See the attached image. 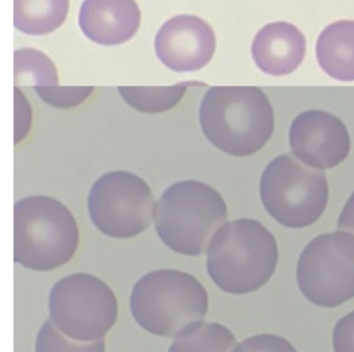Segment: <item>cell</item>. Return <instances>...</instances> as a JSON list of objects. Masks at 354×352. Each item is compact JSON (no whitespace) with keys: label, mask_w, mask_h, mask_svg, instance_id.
<instances>
[{"label":"cell","mask_w":354,"mask_h":352,"mask_svg":"<svg viewBox=\"0 0 354 352\" xmlns=\"http://www.w3.org/2000/svg\"><path fill=\"white\" fill-rule=\"evenodd\" d=\"M205 137L233 157L260 151L274 130V112L268 97L256 86H213L200 107Z\"/></svg>","instance_id":"obj_1"},{"label":"cell","mask_w":354,"mask_h":352,"mask_svg":"<svg viewBox=\"0 0 354 352\" xmlns=\"http://www.w3.org/2000/svg\"><path fill=\"white\" fill-rule=\"evenodd\" d=\"M227 219V206L223 196L209 184L194 179L167 188L154 215L159 238L167 248L185 256L204 254Z\"/></svg>","instance_id":"obj_3"},{"label":"cell","mask_w":354,"mask_h":352,"mask_svg":"<svg viewBox=\"0 0 354 352\" xmlns=\"http://www.w3.org/2000/svg\"><path fill=\"white\" fill-rule=\"evenodd\" d=\"M216 39L212 27L196 16L179 14L165 23L155 39L157 57L169 70L196 72L212 59Z\"/></svg>","instance_id":"obj_11"},{"label":"cell","mask_w":354,"mask_h":352,"mask_svg":"<svg viewBox=\"0 0 354 352\" xmlns=\"http://www.w3.org/2000/svg\"><path fill=\"white\" fill-rule=\"evenodd\" d=\"M15 57V84L36 86H55L59 84V75L53 60L36 49H20Z\"/></svg>","instance_id":"obj_18"},{"label":"cell","mask_w":354,"mask_h":352,"mask_svg":"<svg viewBox=\"0 0 354 352\" xmlns=\"http://www.w3.org/2000/svg\"><path fill=\"white\" fill-rule=\"evenodd\" d=\"M15 143L17 144L28 134L30 128V120H32V112H30V108L28 107L30 104L28 103L26 97H24L21 91L17 87L15 88Z\"/></svg>","instance_id":"obj_23"},{"label":"cell","mask_w":354,"mask_h":352,"mask_svg":"<svg viewBox=\"0 0 354 352\" xmlns=\"http://www.w3.org/2000/svg\"><path fill=\"white\" fill-rule=\"evenodd\" d=\"M306 41L301 31L287 22H273L258 31L252 45L254 63L271 76H285L304 61Z\"/></svg>","instance_id":"obj_13"},{"label":"cell","mask_w":354,"mask_h":352,"mask_svg":"<svg viewBox=\"0 0 354 352\" xmlns=\"http://www.w3.org/2000/svg\"><path fill=\"white\" fill-rule=\"evenodd\" d=\"M36 352H105L104 339L82 342L64 335L53 321L47 320L39 331Z\"/></svg>","instance_id":"obj_19"},{"label":"cell","mask_w":354,"mask_h":352,"mask_svg":"<svg viewBox=\"0 0 354 352\" xmlns=\"http://www.w3.org/2000/svg\"><path fill=\"white\" fill-rule=\"evenodd\" d=\"M130 309L138 325L149 333L176 338L206 318L208 292L190 273L159 269L136 282Z\"/></svg>","instance_id":"obj_5"},{"label":"cell","mask_w":354,"mask_h":352,"mask_svg":"<svg viewBox=\"0 0 354 352\" xmlns=\"http://www.w3.org/2000/svg\"><path fill=\"white\" fill-rule=\"evenodd\" d=\"M234 352H297L285 338L262 333L248 338L236 346Z\"/></svg>","instance_id":"obj_21"},{"label":"cell","mask_w":354,"mask_h":352,"mask_svg":"<svg viewBox=\"0 0 354 352\" xmlns=\"http://www.w3.org/2000/svg\"><path fill=\"white\" fill-rule=\"evenodd\" d=\"M35 90L39 97L55 108L69 109L84 103L91 95L92 86H36Z\"/></svg>","instance_id":"obj_20"},{"label":"cell","mask_w":354,"mask_h":352,"mask_svg":"<svg viewBox=\"0 0 354 352\" xmlns=\"http://www.w3.org/2000/svg\"><path fill=\"white\" fill-rule=\"evenodd\" d=\"M333 343L335 352H354V311L337 321Z\"/></svg>","instance_id":"obj_22"},{"label":"cell","mask_w":354,"mask_h":352,"mask_svg":"<svg viewBox=\"0 0 354 352\" xmlns=\"http://www.w3.org/2000/svg\"><path fill=\"white\" fill-rule=\"evenodd\" d=\"M337 229L354 234V192L348 198L337 219Z\"/></svg>","instance_id":"obj_24"},{"label":"cell","mask_w":354,"mask_h":352,"mask_svg":"<svg viewBox=\"0 0 354 352\" xmlns=\"http://www.w3.org/2000/svg\"><path fill=\"white\" fill-rule=\"evenodd\" d=\"M69 0H14V25L32 35L53 32L63 25Z\"/></svg>","instance_id":"obj_15"},{"label":"cell","mask_w":354,"mask_h":352,"mask_svg":"<svg viewBox=\"0 0 354 352\" xmlns=\"http://www.w3.org/2000/svg\"><path fill=\"white\" fill-rule=\"evenodd\" d=\"M53 324L64 335L91 342L103 339L119 316L117 296L105 282L90 273L59 280L49 294Z\"/></svg>","instance_id":"obj_7"},{"label":"cell","mask_w":354,"mask_h":352,"mask_svg":"<svg viewBox=\"0 0 354 352\" xmlns=\"http://www.w3.org/2000/svg\"><path fill=\"white\" fill-rule=\"evenodd\" d=\"M142 14L136 0H84L78 23L95 43L115 46L134 37Z\"/></svg>","instance_id":"obj_12"},{"label":"cell","mask_w":354,"mask_h":352,"mask_svg":"<svg viewBox=\"0 0 354 352\" xmlns=\"http://www.w3.org/2000/svg\"><path fill=\"white\" fill-rule=\"evenodd\" d=\"M93 224L113 238H130L150 226L155 211V197L149 184L136 174L111 171L93 184L88 198Z\"/></svg>","instance_id":"obj_9"},{"label":"cell","mask_w":354,"mask_h":352,"mask_svg":"<svg viewBox=\"0 0 354 352\" xmlns=\"http://www.w3.org/2000/svg\"><path fill=\"white\" fill-rule=\"evenodd\" d=\"M279 259L274 235L257 219L243 217L217 230L207 250V271L223 291L242 295L262 288Z\"/></svg>","instance_id":"obj_2"},{"label":"cell","mask_w":354,"mask_h":352,"mask_svg":"<svg viewBox=\"0 0 354 352\" xmlns=\"http://www.w3.org/2000/svg\"><path fill=\"white\" fill-rule=\"evenodd\" d=\"M234 333L218 323H196L176 337L169 352H234Z\"/></svg>","instance_id":"obj_16"},{"label":"cell","mask_w":354,"mask_h":352,"mask_svg":"<svg viewBox=\"0 0 354 352\" xmlns=\"http://www.w3.org/2000/svg\"><path fill=\"white\" fill-rule=\"evenodd\" d=\"M77 222L66 205L48 196H30L14 206V260L49 271L67 264L77 251Z\"/></svg>","instance_id":"obj_4"},{"label":"cell","mask_w":354,"mask_h":352,"mask_svg":"<svg viewBox=\"0 0 354 352\" xmlns=\"http://www.w3.org/2000/svg\"><path fill=\"white\" fill-rule=\"evenodd\" d=\"M300 291L312 304L335 308L354 297V235L347 231L313 238L297 263Z\"/></svg>","instance_id":"obj_8"},{"label":"cell","mask_w":354,"mask_h":352,"mask_svg":"<svg viewBox=\"0 0 354 352\" xmlns=\"http://www.w3.org/2000/svg\"><path fill=\"white\" fill-rule=\"evenodd\" d=\"M316 55L329 77L354 81V21H337L325 27L317 41Z\"/></svg>","instance_id":"obj_14"},{"label":"cell","mask_w":354,"mask_h":352,"mask_svg":"<svg viewBox=\"0 0 354 352\" xmlns=\"http://www.w3.org/2000/svg\"><path fill=\"white\" fill-rule=\"evenodd\" d=\"M289 141L293 155L317 170L337 167L347 159L351 149L347 126L323 110L298 114L290 126Z\"/></svg>","instance_id":"obj_10"},{"label":"cell","mask_w":354,"mask_h":352,"mask_svg":"<svg viewBox=\"0 0 354 352\" xmlns=\"http://www.w3.org/2000/svg\"><path fill=\"white\" fill-rule=\"evenodd\" d=\"M196 82H182L171 86H120L124 101L138 111L147 114L161 113L175 108L185 95L189 85Z\"/></svg>","instance_id":"obj_17"},{"label":"cell","mask_w":354,"mask_h":352,"mask_svg":"<svg viewBox=\"0 0 354 352\" xmlns=\"http://www.w3.org/2000/svg\"><path fill=\"white\" fill-rule=\"evenodd\" d=\"M260 196L277 223L300 229L316 223L326 209L328 182L324 172L306 167L286 153L274 157L263 171Z\"/></svg>","instance_id":"obj_6"}]
</instances>
